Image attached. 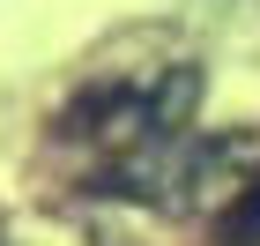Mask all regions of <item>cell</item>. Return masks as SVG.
I'll return each mask as SVG.
<instances>
[{
    "label": "cell",
    "mask_w": 260,
    "mask_h": 246,
    "mask_svg": "<svg viewBox=\"0 0 260 246\" xmlns=\"http://www.w3.org/2000/svg\"><path fill=\"white\" fill-rule=\"evenodd\" d=\"M223 246H260V172L231 194V209H223V224H216Z\"/></svg>",
    "instance_id": "1"
}]
</instances>
